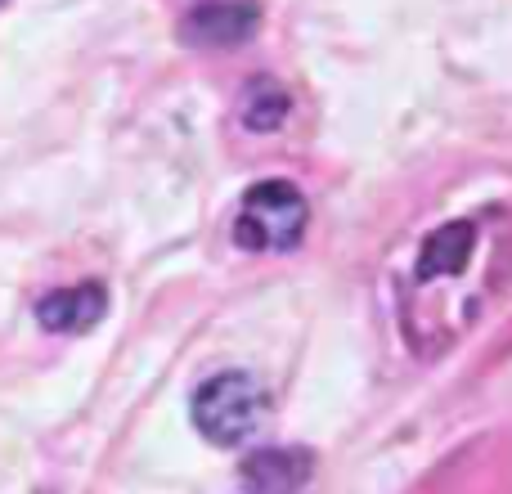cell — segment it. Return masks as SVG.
Listing matches in <instances>:
<instances>
[{"instance_id":"8992f818","label":"cell","mask_w":512,"mask_h":494,"mask_svg":"<svg viewBox=\"0 0 512 494\" xmlns=\"http://www.w3.org/2000/svg\"><path fill=\"white\" fill-rule=\"evenodd\" d=\"M256 23H261L256 5L239 0V5L198 9V14L185 23V32H189V41H198V45H239V41H248V36L256 32Z\"/></svg>"},{"instance_id":"277c9868","label":"cell","mask_w":512,"mask_h":494,"mask_svg":"<svg viewBox=\"0 0 512 494\" xmlns=\"http://www.w3.org/2000/svg\"><path fill=\"white\" fill-rule=\"evenodd\" d=\"M310 481V454L306 450H256L243 459L239 486L243 494H297Z\"/></svg>"},{"instance_id":"52a82bcc","label":"cell","mask_w":512,"mask_h":494,"mask_svg":"<svg viewBox=\"0 0 512 494\" xmlns=\"http://www.w3.org/2000/svg\"><path fill=\"white\" fill-rule=\"evenodd\" d=\"M283 117H288V95L270 81H252L248 95H243V122L252 131H274Z\"/></svg>"},{"instance_id":"7a4b0ae2","label":"cell","mask_w":512,"mask_h":494,"mask_svg":"<svg viewBox=\"0 0 512 494\" xmlns=\"http://www.w3.org/2000/svg\"><path fill=\"white\" fill-rule=\"evenodd\" d=\"M265 405H270L265 387L252 373H216L194 396V427L212 445L230 450V445H243L261 427Z\"/></svg>"},{"instance_id":"ba28073f","label":"cell","mask_w":512,"mask_h":494,"mask_svg":"<svg viewBox=\"0 0 512 494\" xmlns=\"http://www.w3.org/2000/svg\"><path fill=\"white\" fill-rule=\"evenodd\" d=\"M0 5H5V0H0Z\"/></svg>"},{"instance_id":"6da1fadb","label":"cell","mask_w":512,"mask_h":494,"mask_svg":"<svg viewBox=\"0 0 512 494\" xmlns=\"http://www.w3.org/2000/svg\"><path fill=\"white\" fill-rule=\"evenodd\" d=\"M306 194L288 180H261L243 194L234 216V243L243 252H292L306 234Z\"/></svg>"},{"instance_id":"5b68a950","label":"cell","mask_w":512,"mask_h":494,"mask_svg":"<svg viewBox=\"0 0 512 494\" xmlns=\"http://www.w3.org/2000/svg\"><path fill=\"white\" fill-rule=\"evenodd\" d=\"M472 247H477V225H472V221H450V225H441V230H436L432 239L423 243V252H418L414 279H418V283H427V279H450V274H459L463 265L472 261Z\"/></svg>"},{"instance_id":"3957f363","label":"cell","mask_w":512,"mask_h":494,"mask_svg":"<svg viewBox=\"0 0 512 494\" xmlns=\"http://www.w3.org/2000/svg\"><path fill=\"white\" fill-rule=\"evenodd\" d=\"M108 310L104 283H72V288H54L36 301V319L45 333H90Z\"/></svg>"}]
</instances>
